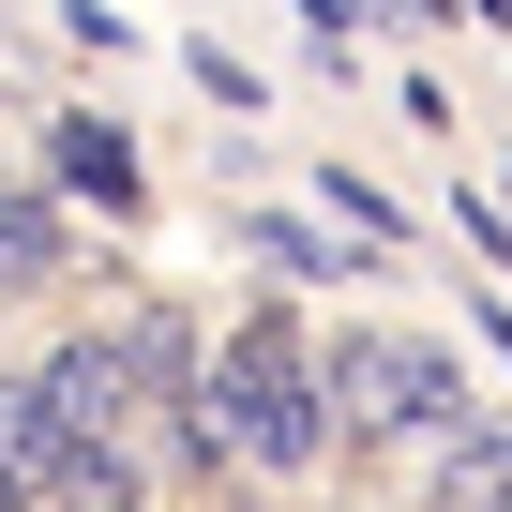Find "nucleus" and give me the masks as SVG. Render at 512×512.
Here are the masks:
<instances>
[{
	"label": "nucleus",
	"instance_id": "nucleus-7",
	"mask_svg": "<svg viewBox=\"0 0 512 512\" xmlns=\"http://www.w3.org/2000/svg\"><path fill=\"white\" fill-rule=\"evenodd\" d=\"M61 272V211L46 196H0V287H46Z\"/></svg>",
	"mask_w": 512,
	"mask_h": 512
},
{
	"label": "nucleus",
	"instance_id": "nucleus-3",
	"mask_svg": "<svg viewBox=\"0 0 512 512\" xmlns=\"http://www.w3.org/2000/svg\"><path fill=\"white\" fill-rule=\"evenodd\" d=\"M136 407H151V392H136V362H121L106 332H76V347L46 362V422H61V437H121Z\"/></svg>",
	"mask_w": 512,
	"mask_h": 512
},
{
	"label": "nucleus",
	"instance_id": "nucleus-2",
	"mask_svg": "<svg viewBox=\"0 0 512 512\" xmlns=\"http://www.w3.org/2000/svg\"><path fill=\"white\" fill-rule=\"evenodd\" d=\"M317 407H332L347 437H452V422H467V377H452L437 347H407V332H347V347L317 362Z\"/></svg>",
	"mask_w": 512,
	"mask_h": 512
},
{
	"label": "nucleus",
	"instance_id": "nucleus-5",
	"mask_svg": "<svg viewBox=\"0 0 512 512\" xmlns=\"http://www.w3.org/2000/svg\"><path fill=\"white\" fill-rule=\"evenodd\" d=\"M46 452H61L46 377H0V497H31V482H46Z\"/></svg>",
	"mask_w": 512,
	"mask_h": 512
},
{
	"label": "nucleus",
	"instance_id": "nucleus-1",
	"mask_svg": "<svg viewBox=\"0 0 512 512\" xmlns=\"http://www.w3.org/2000/svg\"><path fill=\"white\" fill-rule=\"evenodd\" d=\"M332 452V407H317V362L256 317V332H226L196 377H181V467H317Z\"/></svg>",
	"mask_w": 512,
	"mask_h": 512
},
{
	"label": "nucleus",
	"instance_id": "nucleus-4",
	"mask_svg": "<svg viewBox=\"0 0 512 512\" xmlns=\"http://www.w3.org/2000/svg\"><path fill=\"white\" fill-rule=\"evenodd\" d=\"M437 497L512 512V422H452V437H437Z\"/></svg>",
	"mask_w": 512,
	"mask_h": 512
},
{
	"label": "nucleus",
	"instance_id": "nucleus-8",
	"mask_svg": "<svg viewBox=\"0 0 512 512\" xmlns=\"http://www.w3.org/2000/svg\"><path fill=\"white\" fill-rule=\"evenodd\" d=\"M241 241H256V256H272V272H302V287H332V272H347V256H332V241H317L302 211H256Z\"/></svg>",
	"mask_w": 512,
	"mask_h": 512
},
{
	"label": "nucleus",
	"instance_id": "nucleus-6",
	"mask_svg": "<svg viewBox=\"0 0 512 512\" xmlns=\"http://www.w3.org/2000/svg\"><path fill=\"white\" fill-rule=\"evenodd\" d=\"M61 181L106 196V211H136V151H121V121H61Z\"/></svg>",
	"mask_w": 512,
	"mask_h": 512
}]
</instances>
